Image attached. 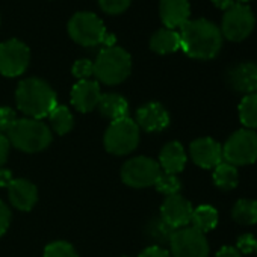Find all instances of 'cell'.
I'll list each match as a JSON object with an SVG mask.
<instances>
[{
	"mask_svg": "<svg viewBox=\"0 0 257 257\" xmlns=\"http://www.w3.org/2000/svg\"><path fill=\"white\" fill-rule=\"evenodd\" d=\"M180 49L194 59H212L222 46L219 28L206 19L189 20L180 28Z\"/></svg>",
	"mask_w": 257,
	"mask_h": 257,
	"instance_id": "1",
	"label": "cell"
},
{
	"mask_svg": "<svg viewBox=\"0 0 257 257\" xmlns=\"http://www.w3.org/2000/svg\"><path fill=\"white\" fill-rule=\"evenodd\" d=\"M17 107L28 116L41 119L49 116L56 103V92L43 79L29 77L19 83L16 91Z\"/></svg>",
	"mask_w": 257,
	"mask_h": 257,
	"instance_id": "2",
	"label": "cell"
},
{
	"mask_svg": "<svg viewBox=\"0 0 257 257\" xmlns=\"http://www.w3.org/2000/svg\"><path fill=\"white\" fill-rule=\"evenodd\" d=\"M11 146L25 153H38L47 149L52 143L50 127L41 119L17 118L7 132Z\"/></svg>",
	"mask_w": 257,
	"mask_h": 257,
	"instance_id": "3",
	"label": "cell"
},
{
	"mask_svg": "<svg viewBox=\"0 0 257 257\" xmlns=\"http://www.w3.org/2000/svg\"><path fill=\"white\" fill-rule=\"evenodd\" d=\"M131 71V55L116 46L103 49L94 62V76L106 85H118L124 82Z\"/></svg>",
	"mask_w": 257,
	"mask_h": 257,
	"instance_id": "4",
	"label": "cell"
},
{
	"mask_svg": "<svg viewBox=\"0 0 257 257\" xmlns=\"http://www.w3.org/2000/svg\"><path fill=\"white\" fill-rule=\"evenodd\" d=\"M103 143L104 149L115 156L128 155L140 144V127L128 116L115 119L106 128Z\"/></svg>",
	"mask_w": 257,
	"mask_h": 257,
	"instance_id": "5",
	"label": "cell"
},
{
	"mask_svg": "<svg viewBox=\"0 0 257 257\" xmlns=\"http://www.w3.org/2000/svg\"><path fill=\"white\" fill-rule=\"evenodd\" d=\"M222 159L234 167L254 164L257 161V134L249 128L236 131L222 146Z\"/></svg>",
	"mask_w": 257,
	"mask_h": 257,
	"instance_id": "6",
	"label": "cell"
},
{
	"mask_svg": "<svg viewBox=\"0 0 257 257\" xmlns=\"http://www.w3.org/2000/svg\"><path fill=\"white\" fill-rule=\"evenodd\" d=\"M68 34L71 40L85 47H94L103 43L106 28L103 22L92 13H77L68 22Z\"/></svg>",
	"mask_w": 257,
	"mask_h": 257,
	"instance_id": "7",
	"label": "cell"
},
{
	"mask_svg": "<svg viewBox=\"0 0 257 257\" xmlns=\"http://www.w3.org/2000/svg\"><path fill=\"white\" fill-rule=\"evenodd\" d=\"M162 170L159 164L146 156H138L134 159H128L121 168V179L122 182L131 188H149L155 186Z\"/></svg>",
	"mask_w": 257,
	"mask_h": 257,
	"instance_id": "8",
	"label": "cell"
},
{
	"mask_svg": "<svg viewBox=\"0 0 257 257\" xmlns=\"http://www.w3.org/2000/svg\"><path fill=\"white\" fill-rule=\"evenodd\" d=\"M173 257H207L209 242L206 234L194 227L177 228L170 239Z\"/></svg>",
	"mask_w": 257,
	"mask_h": 257,
	"instance_id": "9",
	"label": "cell"
},
{
	"mask_svg": "<svg viewBox=\"0 0 257 257\" xmlns=\"http://www.w3.org/2000/svg\"><path fill=\"white\" fill-rule=\"evenodd\" d=\"M254 14L243 4H233L222 17L221 34L230 41L245 40L254 29Z\"/></svg>",
	"mask_w": 257,
	"mask_h": 257,
	"instance_id": "10",
	"label": "cell"
},
{
	"mask_svg": "<svg viewBox=\"0 0 257 257\" xmlns=\"http://www.w3.org/2000/svg\"><path fill=\"white\" fill-rule=\"evenodd\" d=\"M29 61L31 50L20 40H8L0 44V74L17 77L26 71Z\"/></svg>",
	"mask_w": 257,
	"mask_h": 257,
	"instance_id": "11",
	"label": "cell"
},
{
	"mask_svg": "<svg viewBox=\"0 0 257 257\" xmlns=\"http://www.w3.org/2000/svg\"><path fill=\"white\" fill-rule=\"evenodd\" d=\"M194 207L189 200L180 194L168 195L161 207V218L174 230L188 227L192 218Z\"/></svg>",
	"mask_w": 257,
	"mask_h": 257,
	"instance_id": "12",
	"label": "cell"
},
{
	"mask_svg": "<svg viewBox=\"0 0 257 257\" xmlns=\"http://www.w3.org/2000/svg\"><path fill=\"white\" fill-rule=\"evenodd\" d=\"M189 153L194 164L204 170H213L216 165H219L224 161L222 146L209 137L192 141L189 147Z\"/></svg>",
	"mask_w": 257,
	"mask_h": 257,
	"instance_id": "13",
	"label": "cell"
},
{
	"mask_svg": "<svg viewBox=\"0 0 257 257\" xmlns=\"http://www.w3.org/2000/svg\"><path fill=\"white\" fill-rule=\"evenodd\" d=\"M140 128L146 132H161L168 127L170 115L168 110L158 101L147 103L137 110V121Z\"/></svg>",
	"mask_w": 257,
	"mask_h": 257,
	"instance_id": "14",
	"label": "cell"
},
{
	"mask_svg": "<svg viewBox=\"0 0 257 257\" xmlns=\"http://www.w3.org/2000/svg\"><path fill=\"white\" fill-rule=\"evenodd\" d=\"M100 97V85L95 80H79L71 89V103L79 112L94 110L98 106Z\"/></svg>",
	"mask_w": 257,
	"mask_h": 257,
	"instance_id": "15",
	"label": "cell"
},
{
	"mask_svg": "<svg viewBox=\"0 0 257 257\" xmlns=\"http://www.w3.org/2000/svg\"><path fill=\"white\" fill-rule=\"evenodd\" d=\"M8 197L16 209L31 210L38 201V189L26 179H13L8 183Z\"/></svg>",
	"mask_w": 257,
	"mask_h": 257,
	"instance_id": "16",
	"label": "cell"
},
{
	"mask_svg": "<svg viewBox=\"0 0 257 257\" xmlns=\"http://www.w3.org/2000/svg\"><path fill=\"white\" fill-rule=\"evenodd\" d=\"M228 83L230 86L243 94H255L257 92V64L254 62H242L233 67L228 71Z\"/></svg>",
	"mask_w": 257,
	"mask_h": 257,
	"instance_id": "17",
	"label": "cell"
},
{
	"mask_svg": "<svg viewBox=\"0 0 257 257\" xmlns=\"http://www.w3.org/2000/svg\"><path fill=\"white\" fill-rule=\"evenodd\" d=\"M159 13L165 28L176 31L189 22L191 7L188 0H161Z\"/></svg>",
	"mask_w": 257,
	"mask_h": 257,
	"instance_id": "18",
	"label": "cell"
},
{
	"mask_svg": "<svg viewBox=\"0 0 257 257\" xmlns=\"http://www.w3.org/2000/svg\"><path fill=\"white\" fill-rule=\"evenodd\" d=\"M186 161H188V158H186L183 146L177 141H171L161 150L158 164L164 173L179 174L180 171H183Z\"/></svg>",
	"mask_w": 257,
	"mask_h": 257,
	"instance_id": "19",
	"label": "cell"
},
{
	"mask_svg": "<svg viewBox=\"0 0 257 257\" xmlns=\"http://www.w3.org/2000/svg\"><path fill=\"white\" fill-rule=\"evenodd\" d=\"M98 110L103 116L109 118L110 121L128 116V103L127 100L115 92L101 94L98 101Z\"/></svg>",
	"mask_w": 257,
	"mask_h": 257,
	"instance_id": "20",
	"label": "cell"
},
{
	"mask_svg": "<svg viewBox=\"0 0 257 257\" xmlns=\"http://www.w3.org/2000/svg\"><path fill=\"white\" fill-rule=\"evenodd\" d=\"M150 49L159 55L174 53L180 49V35L174 29H159L150 40Z\"/></svg>",
	"mask_w": 257,
	"mask_h": 257,
	"instance_id": "21",
	"label": "cell"
},
{
	"mask_svg": "<svg viewBox=\"0 0 257 257\" xmlns=\"http://www.w3.org/2000/svg\"><path fill=\"white\" fill-rule=\"evenodd\" d=\"M218 210L213 206L201 204L194 209L192 218H191V227L197 228L201 233L210 231L218 225Z\"/></svg>",
	"mask_w": 257,
	"mask_h": 257,
	"instance_id": "22",
	"label": "cell"
},
{
	"mask_svg": "<svg viewBox=\"0 0 257 257\" xmlns=\"http://www.w3.org/2000/svg\"><path fill=\"white\" fill-rule=\"evenodd\" d=\"M213 183L221 191H231L239 183L237 168L228 162H221L213 168Z\"/></svg>",
	"mask_w": 257,
	"mask_h": 257,
	"instance_id": "23",
	"label": "cell"
},
{
	"mask_svg": "<svg viewBox=\"0 0 257 257\" xmlns=\"http://www.w3.org/2000/svg\"><path fill=\"white\" fill-rule=\"evenodd\" d=\"M231 216L240 225L257 224V201L248 198L237 200L231 209Z\"/></svg>",
	"mask_w": 257,
	"mask_h": 257,
	"instance_id": "24",
	"label": "cell"
},
{
	"mask_svg": "<svg viewBox=\"0 0 257 257\" xmlns=\"http://www.w3.org/2000/svg\"><path fill=\"white\" fill-rule=\"evenodd\" d=\"M49 121L52 128L58 135H67L74 125L73 113L64 104H56L52 109V112L49 113Z\"/></svg>",
	"mask_w": 257,
	"mask_h": 257,
	"instance_id": "25",
	"label": "cell"
},
{
	"mask_svg": "<svg viewBox=\"0 0 257 257\" xmlns=\"http://www.w3.org/2000/svg\"><path fill=\"white\" fill-rule=\"evenodd\" d=\"M239 119L243 128H257V92L245 95L239 103Z\"/></svg>",
	"mask_w": 257,
	"mask_h": 257,
	"instance_id": "26",
	"label": "cell"
},
{
	"mask_svg": "<svg viewBox=\"0 0 257 257\" xmlns=\"http://www.w3.org/2000/svg\"><path fill=\"white\" fill-rule=\"evenodd\" d=\"M174 231L176 230L173 227H170L162 218H153L150 221L149 227H147V233L156 242H161V243H164V242H168L170 243V239H171V236H173Z\"/></svg>",
	"mask_w": 257,
	"mask_h": 257,
	"instance_id": "27",
	"label": "cell"
},
{
	"mask_svg": "<svg viewBox=\"0 0 257 257\" xmlns=\"http://www.w3.org/2000/svg\"><path fill=\"white\" fill-rule=\"evenodd\" d=\"M155 188L159 192H162V194H165L168 197V195L179 194V191L182 188V183H180V180H179V177L176 174H168V173L162 171L158 182L155 183Z\"/></svg>",
	"mask_w": 257,
	"mask_h": 257,
	"instance_id": "28",
	"label": "cell"
},
{
	"mask_svg": "<svg viewBox=\"0 0 257 257\" xmlns=\"http://www.w3.org/2000/svg\"><path fill=\"white\" fill-rule=\"evenodd\" d=\"M44 257H79L74 246L65 240H55L44 249Z\"/></svg>",
	"mask_w": 257,
	"mask_h": 257,
	"instance_id": "29",
	"label": "cell"
},
{
	"mask_svg": "<svg viewBox=\"0 0 257 257\" xmlns=\"http://www.w3.org/2000/svg\"><path fill=\"white\" fill-rule=\"evenodd\" d=\"M71 73L79 80H89V77L94 76V62L89 59H79L74 62Z\"/></svg>",
	"mask_w": 257,
	"mask_h": 257,
	"instance_id": "30",
	"label": "cell"
},
{
	"mask_svg": "<svg viewBox=\"0 0 257 257\" xmlns=\"http://www.w3.org/2000/svg\"><path fill=\"white\" fill-rule=\"evenodd\" d=\"M131 2L132 0H98L100 8L104 13L112 14V16L124 13L128 7H131Z\"/></svg>",
	"mask_w": 257,
	"mask_h": 257,
	"instance_id": "31",
	"label": "cell"
},
{
	"mask_svg": "<svg viewBox=\"0 0 257 257\" xmlns=\"http://www.w3.org/2000/svg\"><path fill=\"white\" fill-rule=\"evenodd\" d=\"M17 119L16 112L8 106H0V135H7L14 121Z\"/></svg>",
	"mask_w": 257,
	"mask_h": 257,
	"instance_id": "32",
	"label": "cell"
},
{
	"mask_svg": "<svg viewBox=\"0 0 257 257\" xmlns=\"http://www.w3.org/2000/svg\"><path fill=\"white\" fill-rule=\"evenodd\" d=\"M236 245H237V248H236V249H237L239 252L248 254V252L255 251V248H257V239H255L252 234L245 233V234H240V236L237 237Z\"/></svg>",
	"mask_w": 257,
	"mask_h": 257,
	"instance_id": "33",
	"label": "cell"
},
{
	"mask_svg": "<svg viewBox=\"0 0 257 257\" xmlns=\"http://www.w3.org/2000/svg\"><path fill=\"white\" fill-rule=\"evenodd\" d=\"M11 222V210L10 207L0 200V236H4Z\"/></svg>",
	"mask_w": 257,
	"mask_h": 257,
	"instance_id": "34",
	"label": "cell"
},
{
	"mask_svg": "<svg viewBox=\"0 0 257 257\" xmlns=\"http://www.w3.org/2000/svg\"><path fill=\"white\" fill-rule=\"evenodd\" d=\"M138 257H173V255L165 248H162L159 245H153V246L146 248Z\"/></svg>",
	"mask_w": 257,
	"mask_h": 257,
	"instance_id": "35",
	"label": "cell"
},
{
	"mask_svg": "<svg viewBox=\"0 0 257 257\" xmlns=\"http://www.w3.org/2000/svg\"><path fill=\"white\" fill-rule=\"evenodd\" d=\"M10 149H11V144L7 138V135H0V168L4 167V164L8 159Z\"/></svg>",
	"mask_w": 257,
	"mask_h": 257,
	"instance_id": "36",
	"label": "cell"
},
{
	"mask_svg": "<svg viewBox=\"0 0 257 257\" xmlns=\"http://www.w3.org/2000/svg\"><path fill=\"white\" fill-rule=\"evenodd\" d=\"M216 257H242V255L234 246H222L216 252Z\"/></svg>",
	"mask_w": 257,
	"mask_h": 257,
	"instance_id": "37",
	"label": "cell"
},
{
	"mask_svg": "<svg viewBox=\"0 0 257 257\" xmlns=\"http://www.w3.org/2000/svg\"><path fill=\"white\" fill-rule=\"evenodd\" d=\"M212 2L219 8V10H224V11H227L234 2H233V0H212Z\"/></svg>",
	"mask_w": 257,
	"mask_h": 257,
	"instance_id": "38",
	"label": "cell"
},
{
	"mask_svg": "<svg viewBox=\"0 0 257 257\" xmlns=\"http://www.w3.org/2000/svg\"><path fill=\"white\" fill-rule=\"evenodd\" d=\"M115 41H116V40H115V37H113L112 34H106L101 44H104L106 47H113V46H115Z\"/></svg>",
	"mask_w": 257,
	"mask_h": 257,
	"instance_id": "39",
	"label": "cell"
},
{
	"mask_svg": "<svg viewBox=\"0 0 257 257\" xmlns=\"http://www.w3.org/2000/svg\"><path fill=\"white\" fill-rule=\"evenodd\" d=\"M239 2H249V0H239Z\"/></svg>",
	"mask_w": 257,
	"mask_h": 257,
	"instance_id": "40",
	"label": "cell"
},
{
	"mask_svg": "<svg viewBox=\"0 0 257 257\" xmlns=\"http://www.w3.org/2000/svg\"><path fill=\"white\" fill-rule=\"evenodd\" d=\"M255 252H257V248H255Z\"/></svg>",
	"mask_w": 257,
	"mask_h": 257,
	"instance_id": "41",
	"label": "cell"
},
{
	"mask_svg": "<svg viewBox=\"0 0 257 257\" xmlns=\"http://www.w3.org/2000/svg\"><path fill=\"white\" fill-rule=\"evenodd\" d=\"M122 257H125V255H122Z\"/></svg>",
	"mask_w": 257,
	"mask_h": 257,
	"instance_id": "42",
	"label": "cell"
}]
</instances>
